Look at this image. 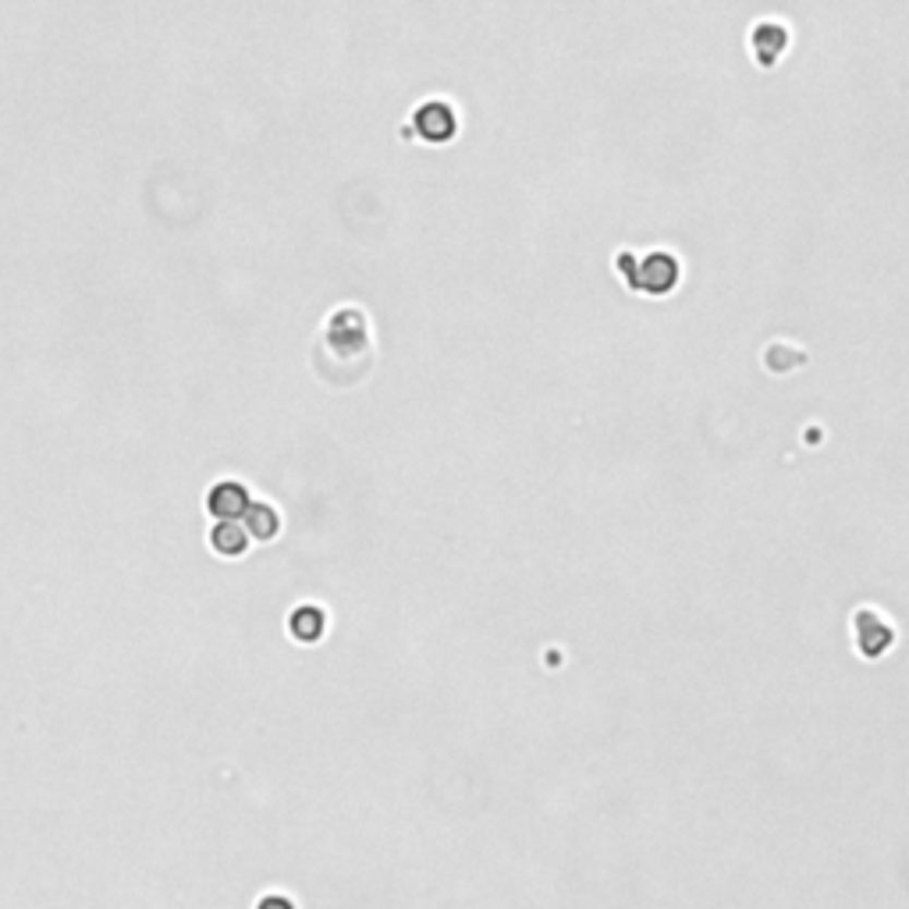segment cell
<instances>
[{"label": "cell", "instance_id": "6da1fadb", "mask_svg": "<svg viewBox=\"0 0 909 909\" xmlns=\"http://www.w3.org/2000/svg\"><path fill=\"white\" fill-rule=\"evenodd\" d=\"M679 278V267H675L671 253H646L643 256V274H637V288H646V292H668Z\"/></svg>", "mask_w": 909, "mask_h": 909}, {"label": "cell", "instance_id": "7a4b0ae2", "mask_svg": "<svg viewBox=\"0 0 909 909\" xmlns=\"http://www.w3.org/2000/svg\"><path fill=\"white\" fill-rule=\"evenodd\" d=\"M416 121H420V132L426 135V140H448V135L455 132V114H451V107L448 104H423L416 110Z\"/></svg>", "mask_w": 909, "mask_h": 909}]
</instances>
